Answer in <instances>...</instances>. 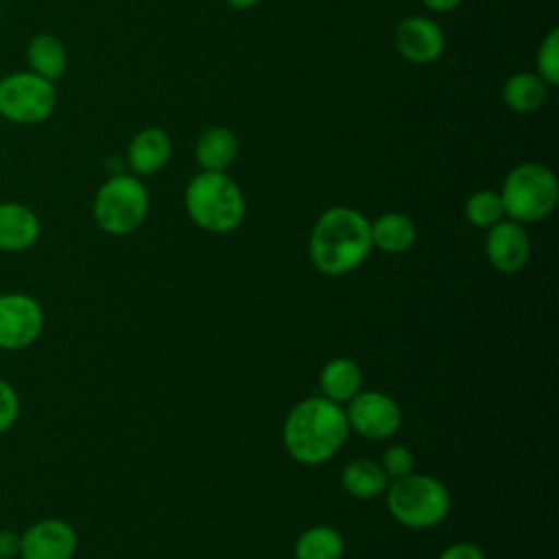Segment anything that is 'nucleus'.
I'll use <instances>...</instances> for the list:
<instances>
[{"label":"nucleus","mask_w":559,"mask_h":559,"mask_svg":"<svg viewBox=\"0 0 559 559\" xmlns=\"http://www.w3.org/2000/svg\"><path fill=\"white\" fill-rule=\"evenodd\" d=\"M371 223L354 207L336 205L325 210L310 234L308 251L312 264L325 275H345L369 255Z\"/></svg>","instance_id":"nucleus-1"},{"label":"nucleus","mask_w":559,"mask_h":559,"mask_svg":"<svg viewBox=\"0 0 559 559\" xmlns=\"http://www.w3.org/2000/svg\"><path fill=\"white\" fill-rule=\"evenodd\" d=\"M349 432L345 411L328 397L299 402L284 421V443L293 459L304 465H319L332 459Z\"/></svg>","instance_id":"nucleus-2"},{"label":"nucleus","mask_w":559,"mask_h":559,"mask_svg":"<svg viewBox=\"0 0 559 559\" xmlns=\"http://www.w3.org/2000/svg\"><path fill=\"white\" fill-rule=\"evenodd\" d=\"M188 216L205 231L227 234L245 218V197L225 170H201L183 194Z\"/></svg>","instance_id":"nucleus-3"},{"label":"nucleus","mask_w":559,"mask_h":559,"mask_svg":"<svg viewBox=\"0 0 559 559\" xmlns=\"http://www.w3.org/2000/svg\"><path fill=\"white\" fill-rule=\"evenodd\" d=\"M500 199L504 214L515 223L544 221L557 205L559 183L555 173L537 162L515 166L502 181Z\"/></svg>","instance_id":"nucleus-4"},{"label":"nucleus","mask_w":559,"mask_h":559,"mask_svg":"<svg viewBox=\"0 0 559 559\" xmlns=\"http://www.w3.org/2000/svg\"><path fill=\"white\" fill-rule=\"evenodd\" d=\"M391 515L408 528H428L439 524L450 511L445 485L428 474H406L386 487Z\"/></svg>","instance_id":"nucleus-5"},{"label":"nucleus","mask_w":559,"mask_h":559,"mask_svg":"<svg viewBox=\"0 0 559 559\" xmlns=\"http://www.w3.org/2000/svg\"><path fill=\"white\" fill-rule=\"evenodd\" d=\"M92 212L105 234H131L148 214L146 186L135 175H114L96 190Z\"/></svg>","instance_id":"nucleus-6"},{"label":"nucleus","mask_w":559,"mask_h":559,"mask_svg":"<svg viewBox=\"0 0 559 559\" xmlns=\"http://www.w3.org/2000/svg\"><path fill=\"white\" fill-rule=\"evenodd\" d=\"M57 107V87L52 81L17 70L0 79V118L11 124H41Z\"/></svg>","instance_id":"nucleus-7"},{"label":"nucleus","mask_w":559,"mask_h":559,"mask_svg":"<svg viewBox=\"0 0 559 559\" xmlns=\"http://www.w3.org/2000/svg\"><path fill=\"white\" fill-rule=\"evenodd\" d=\"M44 308L24 293L0 295V349L31 347L44 332Z\"/></svg>","instance_id":"nucleus-8"},{"label":"nucleus","mask_w":559,"mask_h":559,"mask_svg":"<svg viewBox=\"0 0 559 559\" xmlns=\"http://www.w3.org/2000/svg\"><path fill=\"white\" fill-rule=\"evenodd\" d=\"M349 428L367 439H386L397 432L402 411L393 397L380 391H358L345 411Z\"/></svg>","instance_id":"nucleus-9"},{"label":"nucleus","mask_w":559,"mask_h":559,"mask_svg":"<svg viewBox=\"0 0 559 559\" xmlns=\"http://www.w3.org/2000/svg\"><path fill=\"white\" fill-rule=\"evenodd\" d=\"M22 559H72L79 546L74 528L57 518H46L20 533Z\"/></svg>","instance_id":"nucleus-10"},{"label":"nucleus","mask_w":559,"mask_h":559,"mask_svg":"<svg viewBox=\"0 0 559 559\" xmlns=\"http://www.w3.org/2000/svg\"><path fill=\"white\" fill-rule=\"evenodd\" d=\"M395 50L411 63H430L441 57L445 37L441 26L424 15L404 17L393 35Z\"/></svg>","instance_id":"nucleus-11"},{"label":"nucleus","mask_w":559,"mask_h":559,"mask_svg":"<svg viewBox=\"0 0 559 559\" xmlns=\"http://www.w3.org/2000/svg\"><path fill=\"white\" fill-rule=\"evenodd\" d=\"M485 253L491 266L504 275H513L524 269L531 253V242L524 225L509 218L489 227Z\"/></svg>","instance_id":"nucleus-12"},{"label":"nucleus","mask_w":559,"mask_h":559,"mask_svg":"<svg viewBox=\"0 0 559 559\" xmlns=\"http://www.w3.org/2000/svg\"><path fill=\"white\" fill-rule=\"evenodd\" d=\"M41 225L37 214L20 201L0 203V251L20 253L31 249L39 238Z\"/></svg>","instance_id":"nucleus-13"},{"label":"nucleus","mask_w":559,"mask_h":559,"mask_svg":"<svg viewBox=\"0 0 559 559\" xmlns=\"http://www.w3.org/2000/svg\"><path fill=\"white\" fill-rule=\"evenodd\" d=\"M173 142L164 129L146 127L133 135L127 148V164L133 175H153L166 166Z\"/></svg>","instance_id":"nucleus-14"},{"label":"nucleus","mask_w":559,"mask_h":559,"mask_svg":"<svg viewBox=\"0 0 559 559\" xmlns=\"http://www.w3.org/2000/svg\"><path fill=\"white\" fill-rule=\"evenodd\" d=\"M26 61H28V70L48 79V81H57L66 74V66H68V52L63 41L52 35V33H37L35 37H31L28 46H26Z\"/></svg>","instance_id":"nucleus-15"},{"label":"nucleus","mask_w":559,"mask_h":559,"mask_svg":"<svg viewBox=\"0 0 559 559\" xmlns=\"http://www.w3.org/2000/svg\"><path fill=\"white\" fill-rule=\"evenodd\" d=\"M238 153V138L227 127H210L197 140L194 155L203 170H225Z\"/></svg>","instance_id":"nucleus-16"},{"label":"nucleus","mask_w":559,"mask_h":559,"mask_svg":"<svg viewBox=\"0 0 559 559\" xmlns=\"http://www.w3.org/2000/svg\"><path fill=\"white\" fill-rule=\"evenodd\" d=\"M417 238L415 223L400 212H386L371 223V242L384 253H404Z\"/></svg>","instance_id":"nucleus-17"},{"label":"nucleus","mask_w":559,"mask_h":559,"mask_svg":"<svg viewBox=\"0 0 559 559\" xmlns=\"http://www.w3.org/2000/svg\"><path fill=\"white\" fill-rule=\"evenodd\" d=\"M548 96V85L535 72H515L502 85V100L518 114L537 111Z\"/></svg>","instance_id":"nucleus-18"},{"label":"nucleus","mask_w":559,"mask_h":559,"mask_svg":"<svg viewBox=\"0 0 559 559\" xmlns=\"http://www.w3.org/2000/svg\"><path fill=\"white\" fill-rule=\"evenodd\" d=\"M343 487L358 500H371L389 487V476L384 474L382 465L371 459H356L343 467L341 474Z\"/></svg>","instance_id":"nucleus-19"},{"label":"nucleus","mask_w":559,"mask_h":559,"mask_svg":"<svg viewBox=\"0 0 559 559\" xmlns=\"http://www.w3.org/2000/svg\"><path fill=\"white\" fill-rule=\"evenodd\" d=\"M323 397L341 404L349 402L360 391V369L352 358H332L319 376Z\"/></svg>","instance_id":"nucleus-20"},{"label":"nucleus","mask_w":559,"mask_h":559,"mask_svg":"<svg viewBox=\"0 0 559 559\" xmlns=\"http://www.w3.org/2000/svg\"><path fill=\"white\" fill-rule=\"evenodd\" d=\"M343 537L332 526H312L304 531L295 544V559H341Z\"/></svg>","instance_id":"nucleus-21"},{"label":"nucleus","mask_w":559,"mask_h":559,"mask_svg":"<svg viewBox=\"0 0 559 559\" xmlns=\"http://www.w3.org/2000/svg\"><path fill=\"white\" fill-rule=\"evenodd\" d=\"M504 216L502 199L493 190H478L465 201V218L483 229L493 227Z\"/></svg>","instance_id":"nucleus-22"},{"label":"nucleus","mask_w":559,"mask_h":559,"mask_svg":"<svg viewBox=\"0 0 559 559\" xmlns=\"http://www.w3.org/2000/svg\"><path fill=\"white\" fill-rule=\"evenodd\" d=\"M537 74L548 87L559 83V28H552L537 48Z\"/></svg>","instance_id":"nucleus-23"},{"label":"nucleus","mask_w":559,"mask_h":559,"mask_svg":"<svg viewBox=\"0 0 559 559\" xmlns=\"http://www.w3.org/2000/svg\"><path fill=\"white\" fill-rule=\"evenodd\" d=\"M413 452L406 445H391L382 454V469L389 478H402L413 472Z\"/></svg>","instance_id":"nucleus-24"},{"label":"nucleus","mask_w":559,"mask_h":559,"mask_svg":"<svg viewBox=\"0 0 559 559\" xmlns=\"http://www.w3.org/2000/svg\"><path fill=\"white\" fill-rule=\"evenodd\" d=\"M20 415V397L13 384H9L4 378H0V435L13 428Z\"/></svg>","instance_id":"nucleus-25"},{"label":"nucleus","mask_w":559,"mask_h":559,"mask_svg":"<svg viewBox=\"0 0 559 559\" xmlns=\"http://www.w3.org/2000/svg\"><path fill=\"white\" fill-rule=\"evenodd\" d=\"M439 559H487L485 552L476 546V544H467V542H461V544H452L448 546Z\"/></svg>","instance_id":"nucleus-26"},{"label":"nucleus","mask_w":559,"mask_h":559,"mask_svg":"<svg viewBox=\"0 0 559 559\" xmlns=\"http://www.w3.org/2000/svg\"><path fill=\"white\" fill-rule=\"evenodd\" d=\"M20 542H22L20 533L2 528V531H0V559L20 557Z\"/></svg>","instance_id":"nucleus-27"},{"label":"nucleus","mask_w":559,"mask_h":559,"mask_svg":"<svg viewBox=\"0 0 559 559\" xmlns=\"http://www.w3.org/2000/svg\"><path fill=\"white\" fill-rule=\"evenodd\" d=\"M424 7H428L430 11H437V13H445V11H452L461 4V0H421Z\"/></svg>","instance_id":"nucleus-28"},{"label":"nucleus","mask_w":559,"mask_h":559,"mask_svg":"<svg viewBox=\"0 0 559 559\" xmlns=\"http://www.w3.org/2000/svg\"><path fill=\"white\" fill-rule=\"evenodd\" d=\"M225 2L238 11H247V9H253L260 0H225Z\"/></svg>","instance_id":"nucleus-29"},{"label":"nucleus","mask_w":559,"mask_h":559,"mask_svg":"<svg viewBox=\"0 0 559 559\" xmlns=\"http://www.w3.org/2000/svg\"><path fill=\"white\" fill-rule=\"evenodd\" d=\"M0 20H2V9H0Z\"/></svg>","instance_id":"nucleus-30"}]
</instances>
